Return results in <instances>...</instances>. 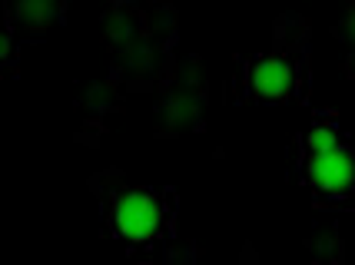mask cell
Returning <instances> with one entry per match:
<instances>
[{
	"mask_svg": "<svg viewBox=\"0 0 355 265\" xmlns=\"http://www.w3.org/2000/svg\"><path fill=\"white\" fill-rule=\"evenodd\" d=\"M10 50H14V27H10V20H3L0 24V66L10 60Z\"/></svg>",
	"mask_w": 355,
	"mask_h": 265,
	"instance_id": "52a82bcc",
	"label": "cell"
},
{
	"mask_svg": "<svg viewBox=\"0 0 355 265\" xmlns=\"http://www.w3.org/2000/svg\"><path fill=\"white\" fill-rule=\"evenodd\" d=\"M312 249H315V255L319 259H332V262H339V232H336V226H319L315 229V239H312Z\"/></svg>",
	"mask_w": 355,
	"mask_h": 265,
	"instance_id": "8992f818",
	"label": "cell"
},
{
	"mask_svg": "<svg viewBox=\"0 0 355 265\" xmlns=\"http://www.w3.org/2000/svg\"><path fill=\"white\" fill-rule=\"evenodd\" d=\"M342 146V126L336 116H315L306 133V156L325 153V149H336Z\"/></svg>",
	"mask_w": 355,
	"mask_h": 265,
	"instance_id": "5b68a950",
	"label": "cell"
},
{
	"mask_svg": "<svg viewBox=\"0 0 355 265\" xmlns=\"http://www.w3.org/2000/svg\"><path fill=\"white\" fill-rule=\"evenodd\" d=\"M107 219L116 239L130 249H150L163 239L166 229V205L153 189H120L107 199Z\"/></svg>",
	"mask_w": 355,
	"mask_h": 265,
	"instance_id": "6da1fadb",
	"label": "cell"
},
{
	"mask_svg": "<svg viewBox=\"0 0 355 265\" xmlns=\"http://www.w3.org/2000/svg\"><path fill=\"white\" fill-rule=\"evenodd\" d=\"M249 80H252V93L263 103H279V100H286L289 86H293V63L282 53L263 57V60L252 63V77Z\"/></svg>",
	"mask_w": 355,
	"mask_h": 265,
	"instance_id": "3957f363",
	"label": "cell"
},
{
	"mask_svg": "<svg viewBox=\"0 0 355 265\" xmlns=\"http://www.w3.org/2000/svg\"><path fill=\"white\" fill-rule=\"evenodd\" d=\"M342 37V40H349V44H355V3H352V10H349V17L339 24V30H336Z\"/></svg>",
	"mask_w": 355,
	"mask_h": 265,
	"instance_id": "ba28073f",
	"label": "cell"
},
{
	"mask_svg": "<svg viewBox=\"0 0 355 265\" xmlns=\"http://www.w3.org/2000/svg\"><path fill=\"white\" fill-rule=\"evenodd\" d=\"M306 183L319 203H349L355 196V149L342 143L306 156Z\"/></svg>",
	"mask_w": 355,
	"mask_h": 265,
	"instance_id": "7a4b0ae2",
	"label": "cell"
},
{
	"mask_svg": "<svg viewBox=\"0 0 355 265\" xmlns=\"http://www.w3.org/2000/svg\"><path fill=\"white\" fill-rule=\"evenodd\" d=\"M57 17V0H10L7 7V20L14 33H24V37H44V30L53 24Z\"/></svg>",
	"mask_w": 355,
	"mask_h": 265,
	"instance_id": "277c9868",
	"label": "cell"
}]
</instances>
